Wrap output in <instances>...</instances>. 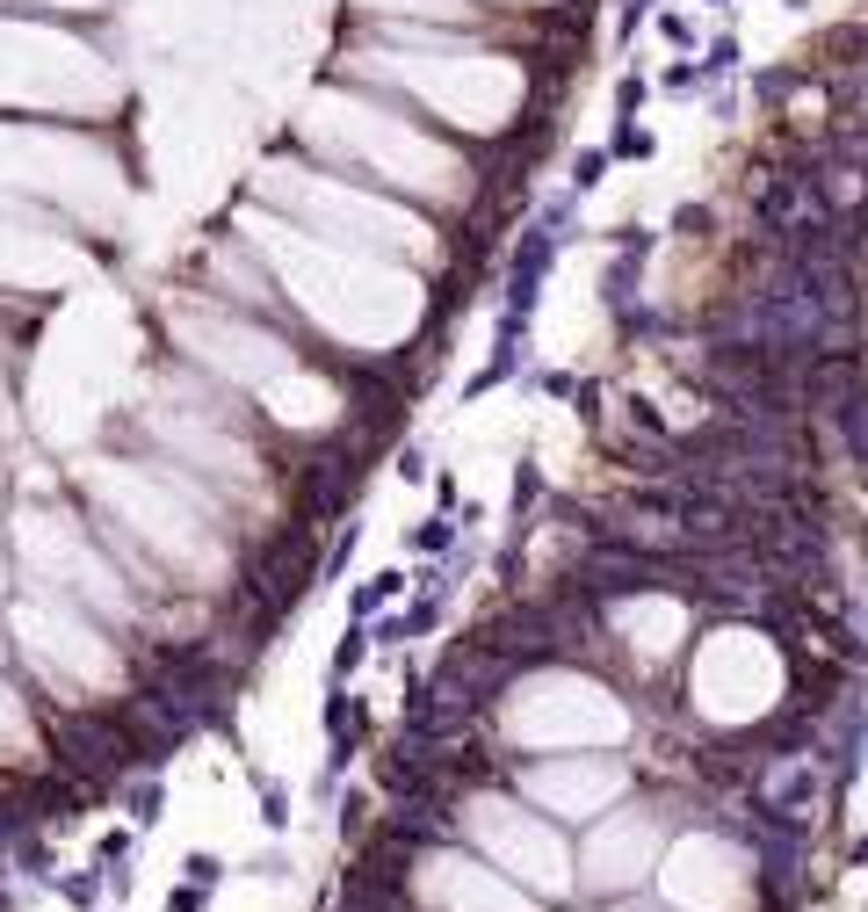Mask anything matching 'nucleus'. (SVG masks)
<instances>
[{
    "label": "nucleus",
    "instance_id": "2",
    "mask_svg": "<svg viewBox=\"0 0 868 912\" xmlns=\"http://www.w3.org/2000/svg\"><path fill=\"white\" fill-rule=\"evenodd\" d=\"M478 833L500 847L507 862H529V876L536 884H565V855H557V840L550 833H536V826H514L507 818V804H478Z\"/></svg>",
    "mask_w": 868,
    "mask_h": 912
},
{
    "label": "nucleus",
    "instance_id": "1",
    "mask_svg": "<svg viewBox=\"0 0 868 912\" xmlns=\"http://www.w3.org/2000/svg\"><path fill=\"white\" fill-rule=\"evenodd\" d=\"M427 905L434 912H529L521 898H507L485 869L471 862H427Z\"/></svg>",
    "mask_w": 868,
    "mask_h": 912
}]
</instances>
